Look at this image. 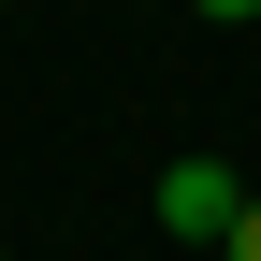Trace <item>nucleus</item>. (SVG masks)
<instances>
[{
    "label": "nucleus",
    "instance_id": "1",
    "mask_svg": "<svg viewBox=\"0 0 261 261\" xmlns=\"http://www.w3.org/2000/svg\"><path fill=\"white\" fill-rule=\"evenodd\" d=\"M232 218H247L232 160H174V174H160V232H189V247H232Z\"/></svg>",
    "mask_w": 261,
    "mask_h": 261
},
{
    "label": "nucleus",
    "instance_id": "2",
    "mask_svg": "<svg viewBox=\"0 0 261 261\" xmlns=\"http://www.w3.org/2000/svg\"><path fill=\"white\" fill-rule=\"evenodd\" d=\"M218 261H261V189H247V218H232V247H218Z\"/></svg>",
    "mask_w": 261,
    "mask_h": 261
},
{
    "label": "nucleus",
    "instance_id": "3",
    "mask_svg": "<svg viewBox=\"0 0 261 261\" xmlns=\"http://www.w3.org/2000/svg\"><path fill=\"white\" fill-rule=\"evenodd\" d=\"M189 15H218V29H247V15H261V0H189Z\"/></svg>",
    "mask_w": 261,
    "mask_h": 261
}]
</instances>
